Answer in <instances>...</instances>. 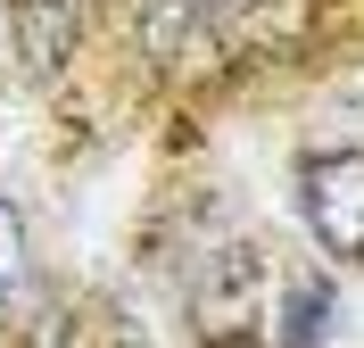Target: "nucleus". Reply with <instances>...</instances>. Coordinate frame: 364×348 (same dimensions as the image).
<instances>
[{
	"label": "nucleus",
	"instance_id": "f03ea898",
	"mask_svg": "<svg viewBox=\"0 0 364 348\" xmlns=\"http://www.w3.org/2000/svg\"><path fill=\"white\" fill-rule=\"evenodd\" d=\"M75 33H83V0H9V42L33 75H58L67 67Z\"/></svg>",
	"mask_w": 364,
	"mask_h": 348
},
{
	"label": "nucleus",
	"instance_id": "20e7f679",
	"mask_svg": "<svg viewBox=\"0 0 364 348\" xmlns=\"http://www.w3.org/2000/svg\"><path fill=\"white\" fill-rule=\"evenodd\" d=\"M25 274H33V257H25V216L0 199V299H17Z\"/></svg>",
	"mask_w": 364,
	"mask_h": 348
},
{
	"label": "nucleus",
	"instance_id": "f257e3e1",
	"mask_svg": "<svg viewBox=\"0 0 364 348\" xmlns=\"http://www.w3.org/2000/svg\"><path fill=\"white\" fill-rule=\"evenodd\" d=\"M298 208L315 224V241L348 265H364V158L356 149H331V158H306L298 174Z\"/></svg>",
	"mask_w": 364,
	"mask_h": 348
},
{
	"label": "nucleus",
	"instance_id": "39448f33",
	"mask_svg": "<svg viewBox=\"0 0 364 348\" xmlns=\"http://www.w3.org/2000/svg\"><path fill=\"white\" fill-rule=\"evenodd\" d=\"M331 125H340V141H348V149L364 158V92H348L340 108H331Z\"/></svg>",
	"mask_w": 364,
	"mask_h": 348
},
{
	"label": "nucleus",
	"instance_id": "7ed1b4c3",
	"mask_svg": "<svg viewBox=\"0 0 364 348\" xmlns=\"http://www.w3.org/2000/svg\"><path fill=\"white\" fill-rule=\"evenodd\" d=\"M331 332V282H290L282 290V348H323Z\"/></svg>",
	"mask_w": 364,
	"mask_h": 348
}]
</instances>
